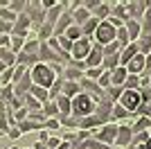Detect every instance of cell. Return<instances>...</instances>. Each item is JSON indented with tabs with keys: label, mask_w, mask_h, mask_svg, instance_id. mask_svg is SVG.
<instances>
[{
	"label": "cell",
	"mask_w": 151,
	"mask_h": 149,
	"mask_svg": "<svg viewBox=\"0 0 151 149\" xmlns=\"http://www.w3.org/2000/svg\"><path fill=\"white\" fill-rule=\"evenodd\" d=\"M122 106L126 111H135L140 106V93L138 90H124L122 93Z\"/></svg>",
	"instance_id": "4"
},
{
	"label": "cell",
	"mask_w": 151,
	"mask_h": 149,
	"mask_svg": "<svg viewBox=\"0 0 151 149\" xmlns=\"http://www.w3.org/2000/svg\"><path fill=\"white\" fill-rule=\"evenodd\" d=\"M70 50H72V56H75V59H83V56L90 54V50H93V48H90V43L86 41V38H79Z\"/></svg>",
	"instance_id": "5"
},
{
	"label": "cell",
	"mask_w": 151,
	"mask_h": 149,
	"mask_svg": "<svg viewBox=\"0 0 151 149\" xmlns=\"http://www.w3.org/2000/svg\"><path fill=\"white\" fill-rule=\"evenodd\" d=\"M34 95L41 97V99H45V90H41V88H34Z\"/></svg>",
	"instance_id": "17"
},
{
	"label": "cell",
	"mask_w": 151,
	"mask_h": 149,
	"mask_svg": "<svg viewBox=\"0 0 151 149\" xmlns=\"http://www.w3.org/2000/svg\"><path fill=\"white\" fill-rule=\"evenodd\" d=\"M135 52H138V45H131V48H129L124 54H122V63H129L133 56H135Z\"/></svg>",
	"instance_id": "7"
},
{
	"label": "cell",
	"mask_w": 151,
	"mask_h": 149,
	"mask_svg": "<svg viewBox=\"0 0 151 149\" xmlns=\"http://www.w3.org/2000/svg\"><path fill=\"white\" fill-rule=\"evenodd\" d=\"M12 74H14V70H12V68H7V72L0 74V86H7V81L12 79Z\"/></svg>",
	"instance_id": "10"
},
{
	"label": "cell",
	"mask_w": 151,
	"mask_h": 149,
	"mask_svg": "<svg viewBox=\"0 0 151 149\" xmlns=\"http://www.w3.org/2000/svg\"><path fill=\"white\" fill-rule=\"evenodd\" d=\"M113 79H115V81H117V84H120V81H122V79H124V70H117V72H115V74H113Z\"/></svg>",
	"instance_id": "14"
},
{
	"label": "cell",
	"mask_w": 151,
	"mask_h": 149,
	"mask_svg": "<svg viewBox=\"0 0 151 149\" xmlns=\"http://www.w3.org/2000/svg\"><path fill=\"white\" fill-rule=\"evenodd\" d=\"M147 66H145V56L142 54H138V56H133L131 61H129V70H131L133 74L135 72H140V70H145Z\"/></svg>",
	"instance_id": "6"
},
{
	"label": "cell",
	"mask_w": 151,
	"mask_h": 149,
	"mask_svg": "<svg viewBox=\"0 0 151 149\" xmlns=\"http://www.w3.org/2000/svg\"><path fill=\"white\" fill-rule=\"evenodd\" d=\"M75 16H77V18H79V20H83V18H86V16H88V14H86V9H79V14H75Z\"/></svg>",
	"instance_id": "18"
},
{
	"label": "cell",
	"mask_w": 151,
	"mask_h": 149,
	"mask_svg": "<svg viewBox=\"0 0 151 149\" xmlns=\"http://www.w3.org/2000/svg\"><path fill=\"white\" fill-rule=\"evenodd\" d=\"M129 34H131V38H135V36H138V25H135V23H131V25H129Z\"/></svg>",
	"instance_id": "12"
},
{
	"label": "cell",
	"mask_w": 151,
	"mask_h": 149,
	"mask_svg": "<svg viewBox=\"0 0 151 149\" xmlns=\"http://www.w3.org/2000/svg\"><path fill=\"white\" fill-rule=\"evenodd\" d=\"M0 45L9 48V36H7V34H0Z\"/></svg>",
	"instance_id": "15"
},
{
	"label": "cell",
	"mask_w": 151,
	"mask_h": 149,
	"mask_svg": "<svg viewBox=\"0 0 151 149\" xmlns=\"http://www.w3.org/2000/svg\"><path fill=\"white\" fill-rule=\"evenodd\" d=\"M32 77H34V84L41 88H50L52 84H54V72H52L47 66H34V70H32Z\"/></svg>",
	"instance_id": "1"
},
{
	"label": "cell",
	"mask_w": 151,
	"mask_h": 149,
	"mask_svg": "<svg viewBox=\"0 0 151 149\" xmlns=\"http://www.w3.org/2000/svg\"><path fill=\"white\" fill-rule=\"evenodd\" d=\"M68 36H70V38H77V41H79V36H81V32L77 30V27H70V30H68Z\"/></svg>",
	"instance_id": "11"
},
{
	"label": "cell",
	"mask_w": 151,
	"mask_h": 149,
	"mask_svg": "<svg viewBox=\"0 0 151 149\" xmlns=\"http://www.w3.org/2000/svg\"><path fill=\"white\" fill-rule=\"evenodd\" d=\"M101 61V52L99 50H95V52H90V59H88V66H97V63Z\"/></svg>",
	"instance_id": "9"
},
{
	"label": "cell",
	"mask_w": 151,
	"mask_h": 149,
	"mask_svg": "<svg viewBox=\"0 0 151 149\" xmlns=\"http://www.w3.org/2000/svg\"><path fill=\"white\" fill-rule=\"evenodd\" d=\"M101 140H106V142L115 140V129H113V127H106V129L101 131Z\"/></svg>",
	"instance_id": "8"
},
{
	"label": "cell",
	"mask_w": 151,
	"mask_h": 149,
	"mask_svg": "<svg viewBox=\"0 0 151 149\" xmlns=\"http://www.w3.org/2000/svg\"><path fill=\"white\" fill-rule=\"evenodd\" d=\"M59 106H61L63 111H68V99H65V97H61V99H59Z\"/></svg>",
	"instance_id": "16"
},
{
	"label": "cell",
	"mask_w": 151,
	"mask_h": 149,
	"mask_svg": "<svg viewBox=\"0 0 151 149\" xmlns=\"http://www.w3.org/2000/svg\"><path fill=\"white\" fill-rule=\"evenodd\" d=\"M12 149H16V147H12Z\"/></svg>",
	"instance_id": "20"
},
{
	"label": "cell",
	"mask_w": 151,
	"mask_h": 149,
	"mask_svg": "<svg viewBox=\"0 0 151 149\" xmlns=\"http://www.w3.org/2000/svg\"><path fill=\"white\" fill-rule=\"evenodd\" d=\"M93 108H95V102H93V97L86 95V93L77 95V97L72 99V111L79 113V115H86V113H90Z\"/></svg>",
	"instance_id": "2"
},
{
	"label": "cell",
	"mask_w": 151,
	"mask_h": 149,
	"mask_svg": "<svg viewBox=\"0 0 151 149\" xmlns=\"http://www.w3.org/2000/svg\"><path fill=\"white\" fill-rule=\"evenodd\" d=\"M145 149H151V140H149V142H147V145H145Z\"/></svg>",
	"instance_id": "19"
},
{
	"label": "cell",
	"mask_w": 151,
	"mask_h": 149,
	"mask_svg": "<svg viewBox=\"0 0 151 149\" xmlns=\"http://www.w3.org/2000/svg\"><path fill=\"white\" fill-rule=\"evenodd\" d=\"M0 32H12V23H5V20H0Z\"/></svg>",
	"instance_id": "13"
},
{
	"label": "cell",
	"mask_w": 151,
	"mask_h": 149,
	"mask_svg": "<svg viewBox=\"0 0 151 149\" xmlns=\"http://www.w3.org/2000/svg\"><path fill=\"white\" fill-rule=\"evenodd\" d=\"M115 34H117V30L113 27V23H99L95 27V36H97L99 43H111L115 38Z\"/></svg>",
	"instance_id": "3"
}]
</instances>
